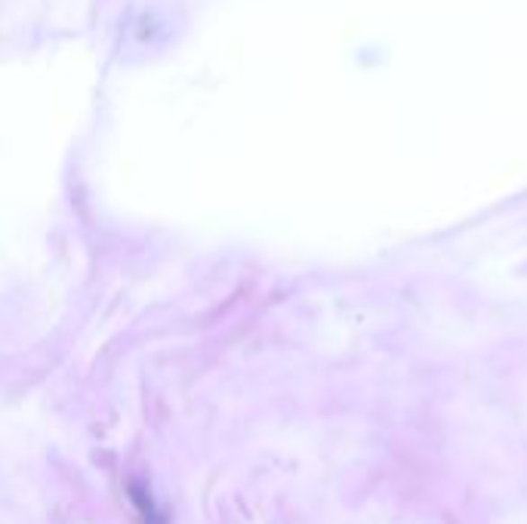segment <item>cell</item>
<instances>
[{
  "label": "cell",
  "instance_id": "1",
  "mask_svg": "<svg viewBox=\"0 0 527 524\" xmlns=\"http://www.w3.org/2000/svg\"><path fill=\"white\" fill-rule=\"evenodd\" d=\"M127 497L139 524H170L167 512L161 509V502H157L146 478H127Z\"/></svg>",
  "mask_w": 527,
  "mask_h": 524
}]
</instances>
